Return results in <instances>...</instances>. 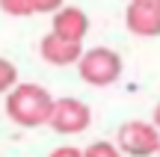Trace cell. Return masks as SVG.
I'll list each match as a JSON object with an SVG mask.
<instances>
[{
    "mask_svg": "<svg viewBox=\"0 0 160 157\" xmlns=\"http://www.w3.org/2000/svg\"><path fill=\"white\" fill-rule=\"evenodd\" d=\"M48 157H83V148H77V145H59V148H53Z\"/></svg>",
    "mask_w": 160,
    "mask_h": 157,
    "instance_id": "12",
    "label": "cell"
},
{
    "mask_svg": "<svg viewBox=\"0 0 160 157\" xmlns=\"http://www.w3.org/2000/svg\"><path fill=\"white\" fill-rule=\"evenodd\" d=\"M51 33L62 36V39L83 42L86 33H89V15L80 6H59L51 15Z\"/></svg>",
    "mask_w": 160,
    "mask_h": 157,
    "instance_id": "7",
    "label": "cell"
},
{
    "mask_svg": "<svg viewBox=\"0 0 160 157\" xmlns=\"http://www.w3.org/2000/svg\"><path fill=\"white\" fill-rule=\"evenodd\" d=\"M53 110V95L39 83H15L6 92V116L18 128H42Z\"/></svg>",
    "mask_w": 160,
    "mask_h": 157,
    "instance_id": "1",
    "label": "cell"
},
{
    "mask_svg": "<svg viewBox=\"0 0 160 157\" xmlns=\"http://www.w3.org/2000/svg\"><path fill=\"white\" fill-rule=\"evenodd\" d=\"M80 53H83V42L74 39H62L57 33H48L45 39L39 42V56L45 59L53 68H68V65H77Z\"/></svg>",
    "mask_w": 160,
    "mask_h": 157,
    "instance_id": "5",
    "label": "cell"
},
{
    "mask_svg": "<svg viewBox=\"0 0 160 157\" xmlns=\"http://www.w3.org/2000/svg\"><path fill=\"white\" fill-rule=\"evenodd\" d=\"M0 9L12 18H30L33 15V3L30 0H0Z\"/></svg>",
    "mask_w": 160,
    "mask_h": 157,
    "instance_id": "10",
    "label": "cell"
},
{
    "mask_svg": "<svg viewBox=\"0 0 160 157\" xmlns=\"http://www.w3.org/2000/svg\"><path fill=\"white\" fill-rule=\"evenodd\" d=\"M122 71H125V62H122V56L113 51V47H83V53H80L77 59V74L83 83H89V86L95 89H107L113 86V83L122 80Z\"/></svg>",
    "mask_w": 160,
    "mask_h": 157,
    "instance_id": "2",
    "label": "cell"
},
{
    "mask_svg": "<svg viewBox=\"0 0 160 157\" xmlns=\"http://www.w3.org/2000/svg\"><path fill=\"white\" fill-rule=\"evenodd\" d=\"M116 145L128 157H157L160 145V130L154 122H142V119H131L119 128L116 134Z\"/></svg>",
    "mask_w": 160,
    "mask_h": 157,
    "instance_id": "3",
    "label": "cell"
},
{
    "mask_svg": "<svg viewBox=\"0 0 160 157\" xmlns=\"http://www.w3.org/2000/svg\"><path fill=\"white\" fill-rule=\"evenodd\" d=\"M57 134H65V136H77L83 130H89L92 125V107L80 98H53V110H51V119H48Z\"/></svg>",
    "mask_w": 160,
    "mask_h": 157,
    "instance_id": "4",
    "label": "cell"
},
{
    "mask_svg": "<svg viewBox=\"0 0 160 157\" xmlns=\"http://www.w3.org/2000/svg\"><path fill=\"white\" fill-rule=\"evenodd\" d=\"M33 3V15H53L59 6H65V0H30Z\"/></svg>",
    "mask_w": 160,
    "mask_h": 157,
    "instance_id": "11",
    "label": "cell"
},
{
    "mask_svg": "<svg viewBox=\"0 0 160 157\" xmlns=\"http://www.w3.org/2000/svg\"><path fill=\"white\" fill-rule=\"evenodd\" d=\"M131 3H148V6H160V0H131Z\"/></svg>",
    "mask_w": 160,
    "mask_h": 157,
    "instance_id": "14",
    "label": "cell"
},
{
    "mask_svg": "<svg viewBox=\"0 0 160 157\" xmlns=\"http://www.w3.org/2000/svg\"><path fill=\"white\" fill-rule=\"evenodd\" d=\"M125 27H128V33L139 36V39H157V36H160V6L128 3V9H125Z\"/></svg>",
    "mask_w": 160,
    "mask_h": 157,
    "instance_id": "6",
    "label": "cell"
},
{
    "mask_svg": "<svg viewBox=\"0 0 160 157\" xmlns=\"http://www.w3.org/2000/svg\"><path fill=\"white\" fill-rule=\"evenodd\" d=\"M83 157H122V151H119V145H116V142L98 140V142H92V145L83 148Z\"/></svg>",
    "mask_w": 160,
    "mask_h": 157,
    "instance_id": "8",
    "label": "cell"
},
{
    "mask_svg": "<svg viewBox=\"0 0 160 157\" xmlns=\"http://www.w3.org/2000/svg\"><path fill=\"white\" fill-rule=\"evenodd\" d=\"M15 83H18V68L6 56H0V95H6Z\"/></svg>",
    "mask_w": 160,
    "mask_h": 157,
    "instance_id": "9",
    "label": "cell"
},
{
    "mask_svg": "<svg viewBox=\"0 0 160 157\" xmlns=\"http://www.w3.org/2000/svg\"><path fill=\"white\" fill-rule=\"evenodd\" d=\"M157 157H160V145H157Z\"/></svg>",
    "mask_w": 160,
    "mask_h": 157,
    "instance_id": "15",
    "label": "cell"
},
{
    "mask_svg": "<svg viewBox=\"0 0 160 157\" xmlns=\"http://www.w3.org/2000/svg\"><path fill=\"white\" fill-rule=\"evenodd\" d=\"M151 122H154V128L160 130V101H157V107H154V113H151Z\"/></svg>",
    "mask_w": 160,
    "mask_h": 157,
    "instance_id": "13",
    "label": "cell"
}]
</instances>
